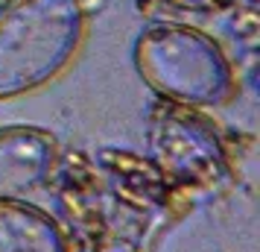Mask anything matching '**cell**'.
<instances>
[{
	"label": "cell",
	"instance_id": "1",
	"mask_svg": "<svg viewBox=\"0 0 260 252\" xmlns=\"http://www.w3.org/2000/svg\"><path fill=\"white\" fill-rule=\"evenodd\" d=\"M85 26V0H9L0 9V100L32 94L68 71Z\"/></svg>",
	"mask_w": 260,
	"mask_h": 252
},
{
	"label": "cell",
	"instance_id": "2",
	"mask_svg": "<svg viewBox=\"0 0 260 252\" xmlns=\"http://www.w3.org/2000/svg\"><path fill=\"white\" fill-rule=\"evenodd\" d=\"M135 71L164 103L213 108L237 91L234 68L208 33L187 24H149L132 50Z\"/></svg>",
	"mask_w": 260,
	"mask_h": 252
},
{
	"label": "cell",
	"instance_id": "3",
	"mask_svg": "<svg viewBox=\"0 0 260 252\" xmlns=\"http://www.w3.org/2000/svg\"><path fill=\"white\" fill-rule=\"evenodd\" d=\"M149 161L170 191H216L228 179V156L208 118L187 106L155 108L149 120Z\"/></svg>",
	"mask_w": 260,
	"mask_h": 252
},
{
	"label": "cell",
	"instance_id": "4",
	"mask_svg": "<svg viewBox=\"0 0 260 252\" xmlns=\"http://www.w3.org/2000/svg\"><path fill=\"white\" fill-rule=\"evenodd\" d=\"M59 158V144L38 126H0V200H24L44 188Z\"/></svg>",
	"mask_w": 260,
	"mask_h": 252
},
{
	"label": "cell",
	"instance_id": "5",
	"mask_svg": "<svg viewBox=\"0 0 260 252\" xmlns=\"http://www.w3.org/2000/svg\"><path fill=\"white\" fill-rule=\"evenodd\" d=\"M0 252H73V240L38 205L0 200Z\"/></svg>",
	"mask_w": 260,
	"mask_h": 252
},
{
	"label": "cell",
	"instance_id": "6",
	"mask_svg": "<svg viewBox=\"0 0 260 252\" xmlns=\"http://www.w3.org/2000/svg\"><path fill=\"white\" fill-rule=\"evenodd\" d=\"M79 249L73 252H143V238L132 229L103 217H71Z\"/></svg>",
	"mask_w": 260,
	"mask_h": 252
}]
</instances>
